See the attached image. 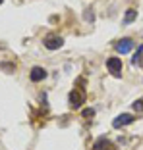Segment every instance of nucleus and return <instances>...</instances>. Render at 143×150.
<instances>
[{
	"label": "nucleus",
	"instance_id": "nucleus-1",
	"mask_svg": "<svg viewBox=\"0 0 143 150\" xmlns=\"http://www.w3.org/2000/svg\"><path fill=\"white\" fill-rule=\"evenodd\" d=\"M85 98H87L85 91L79 88V87H76L70 93V106L72 108H81V106H83V102H85Z\"/></svg>",
	"mask_w": 143,
	"mask_h": 150
},
{
	"label": "nucleus",
	"instance_id": "nucleus-2",
	"mask_svg": "<svg viewBox=\"0 0 143 150\" xmlns=\"http://www.w3.org/2000/svg\"><path fill=\"white\" fill-rule=\"evenodd\" d=\"M107 69L110 71V75L114 77H122V60L116 56H112L107 60Z\"/></svg>",
	"mask_w": 143,
	"mask_h": 150
},
{
	"label": "nucleus",
	"instance_id": "nucleus-3",
	"mask_svg": "<svg viewBox=\"0 0 143 150\" xmlns=\"http://www.w3.org/2000/svg\"><path fill=\"white\" fill-rule=\"evenodd\" d=\"M43 44H45V48H49V50H58L64 44V39L58 37V35H46L45 40H43Z\"/></svg>",
	"mask_w": 143,
	"mask_h": 150
},
{
	"label": "nucleus",
	"instance_id": "nucleus-4",
	"mask_svg": "<svg viewBox=\"0 0 143 150\" xmlns=\"http://www.w3.org/2000/svg\"><path fill=\"white\" fill-rule=\"evenodd\" d=\"M132 48H134V40H132L130 37H124V39H120L116 44H114V50L120 52V54H128Z\"/></svg>",
	"mask_w": 143,
	"mask_h": 150
},
{
	"label": "nucleus",
	"instance_id": "nucleus-5",
	"mask_svg": "<svg viewBox=\"0 0 143 150\" xmlns=\"http://www.w3.org/2000/svg\"><path fill=\"white\" fill-rule=\"evenodd\" d=\"M93 150H116V144H114L112 141H108L107 137H101V139L95 141Z\"/></svg>",
	"mask_w": 143,
	"mask_h": 150
},
{
	"label": "nucleus",
	"instance_id": "nucleus-6",
	"mask_svg": "<svg viewBox=\"0 0 143 150\" xmlns=\"http://www.w3.org/2000/svg\"><path fill=\"white\" fill-rule=\"evenodd\" d=\"M134 115L132 114H122V115H118L114 121H112V127L114 129H120V127H126V125H130L132 121H134Z\"/></svg>",
	"mask_w": 143,
	"mask_h": 150
},
{
	"label": "nucleus",
	"instance_id": "nucleus-7",
	"mask_svg": "<svg viewBox=\"0 0 143 150\" xmlns=\"http://www.w3.org/2000/svg\"><path fill=\"white\" fill-rule=\"evenodd\" d=\"M29 79H31L33 83H39V81L46 79V69H45V67L35 66V67L31 69V73H29Z\"/></svg>",
	"mask_w": 143,
	"mask_h": 150
},
{
	"label": "nucleus",
	"instance_id": "nucleus-8",
	"mask_svg": "<svg viewBox=\"0 0 143 150\" xmlns=\"http://www.w3.org/2000/svg\"><path fill=\"white\" fill-rule=\"evenodd\" d=\"M141 62H143V44H139V46H137V52L134 54L132 64H134V66H141Z\"/></svg>",
	"mask_w": 143,
	"mask_h": 150
},
{
	"label": "nucleus",
	"instance_id": "nucleus-9",
	"mask_svg": "<svg viewBox=\"0 0 143 150\" xmlns=\"http://www.w3.org/2000/svg\"><path fill=\"white\" fill-rule=\"evenodd\" d=\"M135 18H137V12H135V10H128V12H126V18H124V23L135 21Z\"/></svg>",
	"mask_w": 143,
	"mask_h": 150
},
{
	"label": "nucleus",
	"instance_id": "nucleus-10",
	"mask_svg": "<svg viewBox=\"0 0 143 150\" xmlns=\"http://www.w3.org/2000/svg\"><path fill=\"white\" fill-rule=\"evenodd\" d=\"M132 108H134L135 112H139V114H141V112H143V100H135L134 104H132Z\"/></svg>",
	"mask_w": 143,
	"mask_h": 150
},
{
	"label": "nucleus",
	"instance_id": "nucleus-11",
	"mask_svg": "<svg viewBox=\"0 0 143 150\" xmlns=\"http://www.w3.org/2000/svg\"><path fill=\"white\" fill-rule=\"evenodd\" d=\"M95 115V110L93 108H87V110H83V117H93Z\"/></svg>",
	"mask_w": 143,
	"mask_h": 150
},
{
	"label": "nucleus",
	"instance_id": "nucleus-12",
	"mask_svg": "<svg viewBox=\"0 0 143 150\" xmlns=\"http://www.w3.org/2000/svg\"><path fill=\"white\" fill-rule=\"evenodd\" d=\"M85 19H87V21H93V19H95L93 10H85Z\"/></svg>",
	"mask_w": 143,
	"mask_h": 150
},
{
	"label": "nucleus",
	"instance_id": "nucleus-13",
	"mask_svg": "<svg viewBox=\"0 0 143 150\" xmlns=\"http://www.w3.org/2000/svg\"><path fill=\"white\" fill-rule=\"evenodd\" d=\"M2 2H4V0H0V4H2Z\"/></svg>",
	"mask_w": 143,
	"mask_h": 150
},
{
	"label": "nucleus",
	"instance_id": "nucleus-14",
	"mask_svg": "<svg viewBox=\"0 0 143 150\" xmlns=\"http://www.w3.org/2000/svg\"><path fill=\"white\" fill-rule=\"evenodd\" d=\"M141 66H143V62H141Z\"/></svg>",
	"mask_w": 143,
	"mask_h": 150
}]
</instances>
